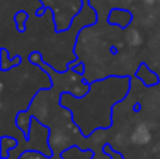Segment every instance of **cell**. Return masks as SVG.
I'll return each mask as SVG.
<instances>
[{
  "mask_svg": "<svg viewBox=\"0 0 160 159\" xmlns=\"http://www.w3.org/2000/svg\"><path fill=\"white\" fill-rule=\"evenodd\" d=\"M132 140H133V142H136V144H146L148 141L150 140V134L146 127L139 126L138 128L135 130V132H133Z\"/></svg>",
  "mask_w": 160,
  "mask_h": 159,
  "instance_id": "6da1fadb",
  "label": "cell"
},
{
  "mask_svg": "<svg viewBox=\"0 0 160 159\" xmlns=\"http://www.w3.org/2000/svg\"><path fill=\"white\" fill-rule=\"evenodd\" d=\"M27 159H39L38 156H34V155H30V156H28Z\"/></svg>",
  "mask_w": 160,
  "mask_h": 159,
  "instance_id": "7a4b0ae2",
  "label": "cell"
},
{
  "mask_svg": "<svg viewBox=\"0 0 160 159\" xmlns=\"http://www.w3.org/2000/svg\"><path fill=\"white\" fill-rule=\"evenodd\" d=\"M148 3H149V4H150V3H153V0H148Z\"/></svg>",
  "mask_w": 160,
  "mask_h": 159,
  "instance_id": "3957f363",
  "label": "cell"
}]
</instances>
